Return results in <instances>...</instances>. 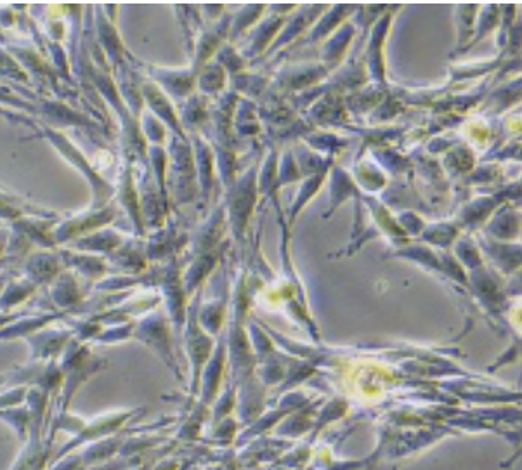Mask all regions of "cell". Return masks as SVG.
I'll return each instance as SVG.
<instances>
[{
	"label": "cell",
	"instance_id": "6da1fadb",
	"mask_svg": "<svg viewBox=\"0 0 522 470\" xmlns=\"http://www.w3.org/2000/svg\"><path fill=\"white\" fill-rule=\"evenodd\" d=\"M20 457L16 458L9 470H44L51 458L53 443L42 439V427H32L27 443H23Z\"/></svg>",
	"mask_w": 522,
	"mask_h": 470
},
{
	"label": "cell",
	"instance_id": "7a4b0ae2",
	"mask_svg": "<svg viewBox=\"0 0 522 470\" xmlns=\"http://www.w3.org/2000/svg\"><path fill=\"white\" fill-rule=\"evenodd\" d=\"M0 418H4L7 424L13 427L16 436L21 443H27L32 427V413L30 410H11V412H0Z\"/></svg>",
	"mask_w": 522,
	"mask_h": 470
}]
</instances>
